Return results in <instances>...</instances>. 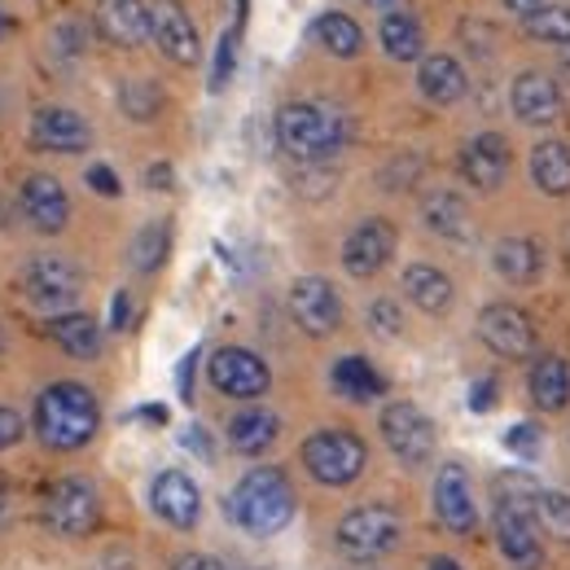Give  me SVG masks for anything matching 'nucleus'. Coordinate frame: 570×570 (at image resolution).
I'll use <instances>...</instances> for the list:
<instances>
[{"label": "nucleus", "mask_w": 570, "mask_h": 570, "mask_svg": "<svg viewBox=\"0 0 570 570\" xmlns=\"http://www.w3.org/2000/svg\"><path fill=\"white\" fill-rule=\"evenodd\" d=\"M97 426H101V409H97L88 386L53 382V386L40 391V400H36V434H40L45 448L75 452L97 434Z\"/></svg>", "instance_id": "1"}, {"label": "nucleus", "mask_w": 570, "mask_h": 570, "mask_svg": "<svg viewBox=\"0 0 570 570\" xmlns=\"http://www.w3.org/2000/svg\"><path fill=\"white\" fill-rule=\"evenodd\" d=\"M347 119L321 101H289L277 110V145L294 163H325L347 145Z\"/></svg>", "instance_id": "2"}, {"label": "nucleus", "mask_w": 570, "mask_h": 570, "mask_svg": "<svg viewBox=\"0 0 570 570\" xmlns=\"http://www.w3.org/2000/svg\"><path fill=\"white\" fill-rule=\"evenodd\" d=\"M228 513L246 535H277L294 518V488L285 483L282 470L259 465L233 488Z\"/></svg>", "instance_id": "3"}, {"label": "nucleus", "mask_w": 570, "mask_h": 570, "mask_svg": "<svg viewBox=\"0 0 570 570\" xmlns=\"http://www.w3.org/2000/svg\"><path fill=\"white\" fill-rule=\"evenodd\" d=\"M535 492L540 488L527 474H518L513 492H500L497 500V544L513 570H540V562H544L540 527H535V513H531Z\"/></svg>", "instance_id": "4"}, {"label": "nucleus", "mask_w": 570, "mask_h": 570, "mask_svg": "<svg viewBox=\"0 0 570 570\" xmlns=\"http://www.w3.org/2000/svg\"><path fill=\"white\" fill-rule=\"evenodd\" d=\"M303 465L316 483L325 488H347L356 483L368 465V448L360 443L352 430H316L303 443Z\"/></svg>", "instance_id": "5"}, {"label": "nucleus", "mask_w": 570, "mask_h": 570, "mask_svg": "<svg viewBox=\"0 0 570 570\" xmlns=\"http://www.w3.org/2000/svg\"><path fill=\"white\" fill-rule=\"evenodd\" d=\"M404 535V522L391 504H360L338 522V549L352 562H377L386 558Z\"/></svg>", "instance_id": "6"}, {"label": "nucleus", "mask_w": 570, "mask_h": 570, "mask_svg": "<svg viewBox=\"0 0 570 570\" xmlns=\"http://www.w3.org/2000/svg\"><path fill=\"white\" fill-rule=\"evenodd\" d=\"M149 40L176 67H194L203 58L198 27H194V18H189V9L180 0H154L149 4Z\"/></svg>", "instance_id": "7"}, {"label": "nucleus", "mask_w": 570, "mask_h": 570, "mask_svg": "<svg viewBox=\"0 0 570 570\" xmlns=\"http://www.w3.org/2000/svg\"><path fill=\"white\" fill-rule=\"evenodd\" d=\"M207 373H212L215 391L228 395V400H259L273 386L268 364L255 356V352H246V347H219L207 360Z\"/></svg>", "instance_id": "8"}, {"label": "nucleus", "mask_w": 570, "mask_h": 570, "mask_svg": "<svg viewBox=\"0 0 570 570\" xmlns=\"http://www.w3.org/2000/svg\"><path fill=\"white\" fill-rule=\"evenodd\" d=\"M97 513H101V500H97V488L83 483V479H62L49 488L45 497V522L67 535V540H79L97 527Z\"/></svg>", "instance_id": "9"}, {"label": "nucleus", "mask_w": 570, "mask_h": 570, "mask_svg": "<svg viewBox=\"0 0 570 570\" xmlns=\"http://www.w3.org/2000/svg\"><path fill=\"white\" fill-rule=\"evenodd\" d=\"M382 439L404 465H426L434 456V426H430L426 413L417 404H409V400L382 409Z\"/></svg>", "instance_id": "10"}, {"label": "nucleus", "mask_w": 570, "mask_h": 570, "mask_svg": "<svg viewBox=\"0 0 570 570\" xmlns=\"http://www.w3.org/2000/svg\"><path fill=\"white\" fill-rule=\"evenodd\" d=\"M289 316L303 334L325 338L343 325V298L325 277H298L289 285Z\"/></svg>", "instance_id": "11"}, {"label": "nucleus", "mask_w": 570, "mask_h": 570, "mask_svg": "<svg viewBox=\"0 0 570 570\" xmlns=\"http://www.w3.org/2000/svg\"><path fill=\"white\" fill-rule=\"evenodd\" d=\"M79 285H83V277H79V268H75L67 255H36L27 264V273H22L27 298L36 307H49V312L75 303L79 298Z\"/></svg>", "instance_id": "12"}, {"label": "nucleus", "mask_w": 570, "mask_h": 570, "mask_svg": "<svg viewBox=\"0 0 570 570\" xmlns=\"http://www.w3.org/2000/svg\"><path fill=\"white\" fill-rule=\"evenodd\" d=\"M479 338L504 360H527L535 352V325H531V316H527L522 307H513V303H492V307H483V316H479Z\"/></svg>", "instance_id": "13"}, {"label": "nucleus", "mask_w": 570, "mask_h": 570, "mask_svg": "<svg viewBox=\"0 0 570 570\" xmlns=\"http://www.w3.org/2000/svg\"><path fill=\"white\" fill-rule=\"evenodd\" d=\"M509 106L522 124L531 128H544V124H558L562 110H567V97L558 88V79L544 71H522L509 88Z\"/></svg>", "instance_id": "14"}, {"label": "nucleus", "mask_w": 570, "mask_h": 570, "mask_svg": "<svg viewBox=\"0 0 570 570\" xmlns=\"http://www.w3.org/2000/svg\"><path fill=\"white\" fill-rule=\"evenodd\" d=\"M434 513H439V522H443L448 531H456V535H474V527H479V504H474L470 474H465L456 461H448V465L439 470V479H434Z\"/></svg>", "instance_id": "15"}, {"label": "nucleus", "mask_w": 570, "mask_h": 570, "mask_svg": "<svg viewBox=\"0 0 570 570\" xmlns=\"http://www.w3.org/2000/svg\"><path fill=\"white\" fill-rule=\"evenodd\" d=\"M395 255V228L386 219H364L347 233L343 242V268L352 277H373L386 268V259Z\"/></svg>", "instance_id": "16"}, {"label": "nucleus", "mask_w": 570, "mask_h": 570, "mask_svg": "<svg viewBox=\"0 0 570 570\" xmlns=\"http://www.w3.org/2000/svg\"><path fill=\"white\" fill-rule=\"evenodd\" d=\"M92 141V128L83 124V115H75L67 106H40L31 115V145L49 149V154H79Z\"/></svg>", "instance_id": "17"}, {"label": "nucleus", "mask_w": 570, "mask_h": 570, "mask_svg": "<svg viewBox=\"0 0 570 570\" xmlns=\"http://www.w3.org/2000/svg\"><path fill=\"white\" fill-rule=\"evenodd\" d=\"M92 22H97L101 40H110L115 49H141L149 40V4L145 0H97Z\"/></svg>", "instance_id": "18"}, {"label": "nucleus", "mask_w": 570, "mask_h": 570, "mask_svg": "<svg viewBox=\"0 0 570 570\" xmlns=\"http://www.w3.org/2000/svg\"><path fill=\"white\" fill-rule=\"evenodd\" d=\"M149 504H154V513H158L163 522H171V527H180V531H189V527L198 522V513H203L198 483H194L189 474H180V470H163V474L154 479Z\"/></svg>", "instance_id": "19"}, {"label": "nucleus", "mask_w": 570, "mask_h": 570, "mask_svg": "<svg viewBox=\"0 0 570 570\" xmlns=\"http://www.w3.org/2000/svg\"><path fill=\"white\" fill-rule=\"evenodd\" d=\"M22 212L40 233H62L71 219V198L53 176H27L22 185Z\"/></svg>", "instance_id": "20"}, {"label": "nucleus", "mask_w": 570, "mask_h": 570, "mask_svg": "<svg viewBox=\"0 0 570 570\" xmlns=\"http://www.w3.org/2000/svg\"><path fill=\"white\" fill-rule=\"evenodd\" d=\"M461 176L474 185V189H500L504 176H509V145L497 132H483L461 149Z\"/></svg>", "instance_id": "21"}, {"label": "nucleus", "mask_w": 570, "mask_h": 570, "mask_svg": "<svg viewBox=\"0 0 570 570\" xmlns=\"http://www.w3.org/2000/svg\"><path fill=\"white\" fill-rule=\"evenodd\" d=\"M417 88H422V97L434 101V106H452V101L465 97L470 75H465V67L452 53H430V58H422V67H417Z\"/></svg>", "instance_id": "22"}, {"label": "nucleus", "mask_w": 570, "mask_h": 570, "mask_svg": "<svg viewBox=\"0 0 570 570\" xmlns=\"http://www.w3.org/2000/svg\"><path fill=\"white\" fill-rule=\"evenodd\" d=\"M377 40H382V49H386L391 62H417V58H426V31H422L417 13H409V9H391L382 18V27H377Z\"/></svg>", "instance_id": "23"}, {"label": "nucleus", "mask_w": 570, "mask_h": 570, "mask_svg": "<svg viewBox=\"0 0 570 570\" xmlns=\"http://www.w3.org/2000/svg\"><path fill=\"white\" fill-rule=\"evenodd\" d=\"M277 434H282V417L273 409H246L228 422V448L242 456H259L277 443Z\"/></svg>", "instance_id": "24"}, {"label": "nucleus", "mask_w": 570, "mask_h": 570, "mask_svg": "<svg viewBox=\"0 0 570 570\" xmlns=\"http://www.w3.org/2000/svg\"><path fill=\"white\" fill-rule=\"evenodd\" d=\"M531 180L549 198L570 194V145L567 141H540L531 149Z\"/></svg>", "instance_id": "25"}, {"label": "nucleus", "mask_w": 570, "mask_h": 570, "mask_svg": "<svg viewBox=\"0 0 570 570\" xmlns=\"http://www.w3.org/2000/svg\"><path fill=\"white\" fill-rule=\"evenodd\" d=\"M527 386H531V400H535L540 409H549V413L567 409L570 404V364L562 356H540L535 364H531Z\"/></svg>", "instance_id": "26"}, {"label": "nucleus", "mask_w": 570, "mask_h": 570, "mask_svg": "<svg viewBox=\"0 0 570 570\" xmlns=\"http://www.w3.org/2000/svg\"><path fill=\"white\" fill-rule=\"evenodd\" d=\"M422 219H426L430 233H439V237H448V242H470V237H474L470 207H465L456 194H448V189L430 194L426 207H422Z\"/></svg>", "instance_id": "27"}, {"label": "nucleus", "mask_w": 570, "mask_h": 570, "mask_svg": "<svg viewBox=\"0 0 570 570\" xmlns=\"http://www.w3.org/2000/svg\"><path fill=\"white\" fill-rule=\"evenodd\" d=\"M49 338L75 360H92L101 352V325L83 312H67V316H53L49 321Z\"/></svg>", "instance_id": "28"}, {"label": "nucleus", "mask_w": 570, "mask_h": 570, "mask_svg": "<svg viewBox=\"0 0 570 570\" xmlns=\"http://www.w3.org/2000/svg\"><path fill=\"white\" fill-rule=\"evenodd\" d=\"M492 264H497V273L509 285H527L540 277L544 255H540V246H535L531 237H504V242H497Z\"/></svg>", "instance_id": "29"}, {"label": "nucleus", "mask_w": 570, "mask_h": 570, "mask_svg": "<svg viewBox=\"0 0 570 570\" xmlns=\"http://www.w3.org/2000/svg\"><path fill=\"white\" fill-rule=\"evenodd\" d=\"M312 40H316L325 53H334V58H356L360 49H364L360 22L347 18V13H338V9H330V13H321V18L312 22Z\"/></svg>", "instance_id": "30"}, {"label": "nucleus", "mask_w": 570, "mask_h": 570, "mask_svg": "<svg viewBox=\"0 0 570 570\" xmlns=\"http://www.w3.org/2000/svg\"><path fill=\"white\" fill-rule=\"evenodd\" d=\"M334 386H338V395H347V400H356V404H368V400L386 395V377H382L364 356L338 360V364H334Z\"/></svg>", "instance_id": "31"}, {"label": "nucleus", "mask_w": 570, "mask_h": 570, "mask_svg": "<svg viewBox=\"0 0 570 570\" xmlns=\"http://www.w3.org/2000/svg\"><path fill=\"white\" fill-rule=\"evenodd\" d=\"M404 289H409V298L422 312H430V316H439V312L452 307V282L439 268H430V264H409L404 268Z\"/></svg>", "instance_id": "32"}, {"label": "nucleus", "mask_w": 570, "mask_h": 570, "mask_svg": "<svg viewBox=\"0 0 570 570\" xmlns=\"http://www.w3.org/2000/svg\"><path fill=\"white\" fill-rule=\"evenodd\" d=\"M531 513H535V527L549 531L553 540H567L570 544V497L567 492H549L540 488L535 500H531Z\"/></svg>", "instance_id": "33"}, {"label": "nucleus", "mask_w": 570, "mask_h": 570, "mask_svg": "<svg viewBox=\"0 0 570 570\" xmlns=\"http://www.w3.org/2000/svg\"><path fill=\"white\" fill-rule=\"evenodd\" d=\"M522 31L540 45H570V4H544L540 13L522 18Z\"/></svg>", "instance_id": "34"}, {"label": "nucleus", "mask_w": 570, "mask_h": 570, "mask_svg": "<svg viewBox=\"0 0 570 570\" xmlns=\"http://www.w3.org/2000/svg\"><path fill=\"white\" fill-rule=\"evenodd\" d=\"M167 246H171V228H167V219L145 224L141 233H137V242H132V268H137V273H154V268H163Z\"/></svg>", "instance_id": "35"}, {"label": "nucleus", "mask_w": 570, "mask_h": 570, "mask_svg": "<svg viewBox=\"0 0 570 570\" xmlns=\"http://www.w3.org/2000/svg\"><path fill=\"white\" fill-rule=\"evenodd\" d=\"M119 106H124V115H128V119L149 124V119L163 110V92H158V83H154V79H128V83L119 88Z\"/></svg>", "instance_id": "36"}, {"label": "nucleus", "mask_w": 570, "mask_h": 570, "mask_svg": "<svg viewBox=\"0 0 570 570\" xmlns=\"http://www.w3.org/2000/svg\"><path fill=\"white\" fill-rule=\"evenodd\" d=\"M237 67V31H224L219 36V49H215V71H212V92H219Z\"/></svg>", "instance_id": "37"}, {"label": "nucleus", "mask_w": 570, "mask_h": 570, "mask_svg": "<svg viewBox=\"0 0 570 570\" xmlns=\"http://www.w3.org/2000/svg\"><path fill=\"white\" fill-rule=\"evenodd\" d=\"M368 325H373V330H377L382 338H395L404 321H400V307H395V303H386V298H377V303L368 307Z\"/></svg>", "instance_id": "38"}, {"label": "nucleus", "mask_w": 570, "mask_h": 570, "mask_svg": "<svg viewBox=\"0 0 570 570\" xmlns=\"http://www.w3.org/2000/svg\"><path fill=\"white\" fill-rule=\"evenodd\" d=\"M504 443H509V452H518V456H535L540 434H535V426H513L504 434Z\"/></svg>", "instance_id": "39"}, {"label": "nucleus", "mask_w": 570, "mask_h": 570, "mask_svg": "<svg viewBox=\"0 0 570 570\" xmlns=\"http://www.w3.org/2000/svg\"><path fill=\"white\" fill-rule=\"evenodd\" d=\"M88 185L101 194V198H119V176L106 167V163H97V167H88Z\"/></svg>", "instance_id": "40"}, {"label": "nucleus", "mask_w": 570, "mask_h": 570, "mask_svg": "<svg viewBox=\"0 0 570 570\" xmlns=\"http://www.w3.org/2000/svg\"><path fill=\"white\" fill-rule=\"evenodd\" d=\"M18 439H22V417L13 409H0V452L13 448Z\"/></svg>", "instance_id": "41"}, {"label": "nucleus", "mask_w": 570, "mask_h": 570, "mask_svg": "<svg viewBox=\"0 0 570 570\" xmlns=\"http://www.w3.org/2000/svg\"><path fill=\"white\" fill-rule=\"evenodd\" d=\"M492 391H497V382H492V377L474 382V391H470V409H474V413H488V409L497 404V395H492Z\"/></svg>", "instance_id": "42"}, {"label": "nucleus", "mask_w": 570, "mask_h": 570, "mask_svg": "<svg viewBox=\"0 0 570 570\" xmlns=\"http://www.w3.org/2000/svg\"><path fill=\"white\" fill-rule=\"evenodd\" d=\"M128 321H132V298H128V289H119L115 303H110V325L115 330H128Z\"/></svg>", "instance_id": "43"}, {"label": "nucleus", "mask_w": 570, "mask_h": 570, "mask_svg": "<svg viewBox=\"0 0 570 570\" xmlns=\"http://www.w3.org/2000/svg\"><path fill=\"white\" fill-rule=\"evenodd\" d=\"M171 570H224V567L215 558H207V553H185V558H176Z\"/></svg>", "instance_id": "44"}, {"label": "nucleus", "mask_w": 570, "mask_h": 570, "mask_svg": "<svg viewBox=\"0 0 570 570\" xmlns=\"http://www.w3.org/2000/svg\"><path fill=\"white\" fill-rule=\"evenodd\" d=\"M194 360H198V352H189L185 364H180V377H176L180 382V400H194Z\"/></svg>", "instance_id": "45"}, {"label": "nucleus", "mask_w": 570, "mask_h": 570, "mask_svg": "<svg viewBox=\"0 0 570 570\" xmlns=\"http://www.w3.org/2000/svg\"><path fill=\"white\" fill-rule=\"evenodd\" d=\"M500 4H504V9H513L518 18H531V13H540L549 0H500Z\"/></svg>", "instance_id": "46"}, {"label": "nucleus", "mask_w": 570, "mask_h": 570, "mask_svg": "<svg viewBox=\"0 0 570 570\" xmlns=\"http://www.w3.org/2000/svg\"><path fill=\"white\" fill-rule=\"evenodd\" d=\"M149 189H171V167L167 163L149 167Z\"/></svg>", "instance_id": "47"}, {"label": "nucleus", "mask_w": 570, "mask_h": 570, "mask_svg": "<svg viewBox=\"0 0 570 570\" xmlns=\"http://www.w3.org/2000/svg\"><path fill=\"white\" fill-rule=\"evenodd\" d=\"M426 570H461V562H452V558H430Z\"/></svg>", "instance_id": "48"}, {"label": "nucleus", "mask_w": 570, "mask_h": 570, "mask_svg": "<svg viewBox=\"0 0 570 570\" xmlns=\"http://www.w3.org/2000/svg\"><path fill=\"white\" fill-rule=\"evenodd\" d=\"M4 518H9V488H4V479H0V527H4Z\"/></svg>", "instance_id": "49"}, {"label": "nucleus", "mask_w": 570, "mask_h": 570, "mask_svg": "<svg viewBox=\"0 0 570 570\" xmlns=\"http://www.w3.org/2000/svg\"><path fill=\"white\" fill-rule=\"evenodd\" d=\"M562 71L570 75V45H562Z\"/></svg>", "instance_id": "50"}, {"label": "nucleus", "mask_w": 570, "mask_h": 570, "mask_svg": "<svg viewBox=\"0 0 570 570\" xmlns=\"http://www.w3.org/2000/svg\"><path fill=\"white\" fill-rule=\"evenodd\" d=\"M9 31V13H4V4H0V36Z\"/></svg>", "instance_id": "51"}, {"label": "nucleus", "mask_w": 570, "mask_h": 570, "mask_svg": "<svg viewBox=\"0 0 570 570\" xmlns=\"http://www.w3.org/2000/svg\"><path fill=\"white\" fill-rule=\"evenodd\" d=\"M364 4H400V0H364Z\"/></svg>", "instance_id": "52"}]
</instances>
